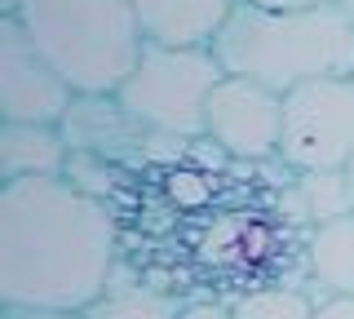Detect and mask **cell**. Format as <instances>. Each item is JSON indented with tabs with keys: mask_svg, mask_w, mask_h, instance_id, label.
<instances>
[{
	"mask_svg": "<svg viewBox=\"0 0 354 319\" xmlns=\"http://www.w3.org/2000/svg\"><path fill=\"white\" fill-rule=\"evenodd\" d=\"M177 319H235V306L217 302V297H208V302H186Z\"/></svg>",
	"mask_w": 354,
	"mask_h": 319,
	"instance_id": "obj_14",
	"label": "cell"
},
{
	"mask_svg": "<svg viewBox=\"0 0 354 319\" xmlns=\"http://www.w3.org/2000/svg\"><path fill=\"white\" fill-rule=\"evenodd\" d=\"M315 319H354V297L350 293H324Z\"/></svg>",
	"mask_w": 354,
	"mask_h": 319,
	"instance_id": "obj_15",
	"label": "cell"
},
{
	"mask_svg": "<svg viewBox=\"0 0 354 319\" xmlns=\"http://www.w3.org/2000/svg\"><path fill=\"white\" fill-rule=\"evenodd\" d=\"M350 182H354V160H350Z\"/></svg>",
	"mask_w": 354,
	"mask_h": 319,
	"instance_id": "obj_20",
	"label": "cell"
},
{
	"mask_svg": "<svg viewBox=\"0 0 354 319\" xmlns=\"http://www.w3.org/2000/svg\"><path fill=\"white\" fill-rule=\"evenodd\" d=\"M283 134V93L261 80L226 71L208 102V142L230 160L270 164L279 160Z\"/></svg>",
	"mask_w": 354,
	"mask_h": 319,
	"instance_id": "obj_6",
	"label": "cell"
},
{
	"mask_svg": "<svg viewBox=\"0 0 354 319\" xmlns=\"http://www.w3.org/2000/svg\"><path fill=\"white\" fill-rule=\"evenodd\" d=\"M221 67L213 45H155L147 40L138 67L115 89V102L164 138L195 142L208 138V102L221 84Z\"/></svg>",
	"mask_w": 354,
	"mask_h": 319,
	"instance_id": "obj_4",
	"label": "cell"
},
{
	"mask_svg": "<svg viewBox=\"0 0 354 319\" xmlns=\"http://www.w3.org/2000/svg\"><path fill=\"white\" fill-rule=\"evenodd\" d=\"M292 195L301 200V217L310 230L337 222V217L354 213V182L350 169H315V173H292Z\"/></svg>",
	"mask_w": 354,
	"mask_h": 319,
	"instance_id": "obj_11",
	"label": "cell"
},
{
	"mask_svg": "<svg viewBox=\"0 0 354 319\" xmlns=\"http://www.w3.org/2000/svg\"><path fill=\"white\" fill-rule=\"evenodd\" d=\"M18 5H22V0H0V14H14Z\"/></svg>",
	"mask_w": 354,
	"mask_h": 319,
	"instance_id": "obj_18",
	"label": "cell"
},
{
	"mask_svg": "<svg viewBox=\"0 0 354 319\" xmlns=\"http://www.w3.org/2000/svg\"><path fill=\"white\" fill-rule=\"evenodd\" d=\"M75 102V89L62 71L36 49L14 14H0V120H36L62 125Z\"/></svg>",
	"mask_w": 354,
	"mask_h": 319,
	"instance_id": "obj_7",
	"label": "cell"
},
{
	"mask_svg": "<svg viewBox=\"0 0 354 319\" xmlns=\"http://www.w3.org/2000/svg\"><path fill=\"white\" fill-rule=\"evenodd\" d=\"M14 18L75 93H115L147 49L129 0H22Z\"/></svg>",
	"mask_w": 354,
	"mask_h": 319,
	"instance_id": "obj_3",
	"label": "cell"
},
{
	"mask_svg": "<svg viewBox=\"0 0 354 319\" xmlns=\"http://www.w3.org/2000/svg\"><path fill=\"white\" fill-rule=\"evenodd\" d=\"M120 222L71 178L0 186V302L84 311L115 284Z\"/></svg>",
	"mask_w": 354,
	"mask_h": 319,
	"instance_id": "obj_1",
	"label": "cell"
},
{
	"mask_svg": "<svg viewBox=\"0 0 354 319\" xmlns=\"http://www.w3.org/2000/svg\"><path fill=\"white\" fill-rule=\"evenodd\" d=\"M306 271L319 293H350L354 297V213L310 230Z\"/></svg>",
	"mask_w": 354,
	"mask_h": 319,
	"instance_id": "obj_10",
	"label": "cell"
},
{
	"mask_svg": "<svg viewBox=\"0 0 354 319\" xmlns=\"http://www.w3.org/2000/svg\"><path fill=\"white\" fill-rule=\"evenodd\" d=\"M66 160H71V142H66L62 125H36V120L0 125V182L62 178Z\"/></svg>",
	"mask_w": 354,
	"mask_h": 319,
	"instance_id": "obj_9",
	"label": "cell"
},
{
	"mask_svg": "<svg viewBox=\"0 0 354 319\" xmlns=\"http://www.w3.org/2000/svg\"><path fill=\"white\" fill-rule=\"evenodd\" d=\"M5 319H84L80 311H44V306H5Z\"/></svg>",
	"mask_w": 354,
	"mask_h": 319,
	"instance_id": "obj_16",
	"label": "cell"
},
{
	"mask_svg": "<svg viewBox=\"0 0 354 319\" xmlns=\"http://www.w3.org/2000/svg\"><path fill=\"white\" fill-rule=\"evenodd\" d=\"M235 319H315L319 302L297 284H261V289L239 293L235 302Z\"/></svg>",
	"mask_w": 354,
	"mask_h": 319,
	"instance_id": "obj_13",
	"label": "cell"
},
{
	"mask_svg": "<svg viewBox=\"0 0 354 319\" xmlns=\"http://www.w3.org/2000/svg\"><path fill=\"white\" fill-rule=\"evenodd\" d=\"M213 49L226 71L288 93L306 80L354 75V18L337 0L301 9H261L239 0Z\"/></svg>",
	"mask_w": 354,
	"mask_h": 319,
	"instance_id": "obj_2",
	"label": "cell"
},
{
	"mask_svg": "<svg viewBox=\"0 0 354 319\" xmlns=\"http://www.w3.org/2000/svg\"><path fill=\"white\" fill-rule=\"evenodd\" d=\"M84 319H177L182 306L169 293L147 289V284H111L93 306L80 311Z\"/></svg>",
	"mask_w": 354,
	"mask_h": 319,
	"instance_id": "obj_12",
	"label": "cell"
},
{
	"mask_svg": "<svg viewBox=\"0 0 354 319\" xmlns=\"http://www.w3.org/2000/svg\"><path fill=\"white\" fill-rule=\"evenodd\" d=\"M155 45H213L239 0H129Z\"/></svg>",
	"mask_w": 354,
	"mask_h": 319,
	"instance_id": "obj_8",
	"label": "cell"
},
{
	"mask_svg": "<svg viewBox=\"0 0 354 319\" xmlns=\"http://www.w3.org/2000/svg\"><path fill=\"white\" fill-rule=\"evenodd\" d=\"M337 5H341V9H346V14L354 18V0H337Z\"/></svg>",
	"mask_w": 354,
	"mask_h": 319,
	"instance_id": "obj_19",
	"label": "cell"
},
{
	"mask_svg": "<svg viewBox=\"0 0 354 319\" xmlns=\"http://www.w3.org/2000/svg\"><path fill=\"white\" fill-rule=\"evenodd\" d=\"M243 5H261V9H301V5H319V0H243Z\"/></svg>",
	"mask_w": 354,
	"mask_h": 319,
	"instance_id": "obj_17",
	"label": "cell"
},
{
	"mask_svg": "<svg viewBox=\"0 0 354 319\" xmlns=\"http://www.w3.org/2000/svg\"><path fill=\"white\" fill-rule=\"evenodd\" d=\"M354 160V75H324L283 93L279 160L288 173L350 169Z\"/></svg>",
	"mask_w": 354,
	"mask_h": 319,
	"instance_id": "obj_5",
	"label": "cell"
}]
</instances>
